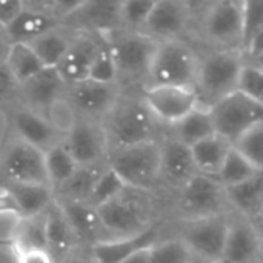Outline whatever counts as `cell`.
<instances>
[{
    "label": "cell",
    "instance_id": "6da1fadb",
    "mask_svg": "<svg viewBox=\"0 0 263 263\" xmlns=\"http://www.w3.org/2000/svg\"><path fill=\"white\" fill-rule=\"evenodd\" d=\"M108 148L119 149L149 140H156L157 120L148 109L142 94H119L112 108L102 119Z\"/></svg>",
    "mask_w": 263,
    "mask_h": 263
},
{
    "label": "cell",
    "instance_id": "7a4b0ae2",
    "mask_svg": "<svg viewBox=\"0 0 263 263\" xmlns=\"http://www.w3.org/2000/svg\"><path fill=\"white\" fill-rule=\"evenodd\" d=\"M243 52L237 48H222L199 60L194 91L199 106L211 108L217 100L236 91Z\"/></svg>",
    "mask_w": 263,
    "mask_h": 263
},
{
    "label": "cell",
    "instance_id": "3957f363",
    "mask_svg": "<svg viewBox=\"0 0 263 263\" xmlns=\"http://www.w3.org/2000/svg\"><path fill=\"white\" fill-rule=\"evenodd\" d=\"M199 59L193 48L180 39H168L157 43L151 60L146 83L194 86Z\"/></svg>",
    "mask_w": 263,
    "mask_h": 263
},
{
    "label": "cell",
    "instance_id": "277c9868",
    "mask_svg": "<svg viewBox=\"0 0 263 263\" xmlns=\"http://www.w3.org/2000/svg\"><path fill=\"white\" fill-rule=\"evenodd\" d=\"M157 40L142 31H117L108 43L117 68V82L146 83L153 55L157 48Z\"/></svg>",
    "mask_w": 263,
    "mask_h": 263
},
{
    "label": "cell",
    "instance_id": "5b68a950",
    "mask_svg": "<svg viewBox=\"0 0 263 263\" xmlns=\"http://www.w3.org/2000/svg\"><path fill=\"white\" fill-rule=\"evenodd\" d=\"M108 166L117 173L128 188H149L160 176V143L149 140L112 149Z\"/></svg>",
    "mask_w": 263,
    "mask_h": 263
},
{
    "label": "cell",
    "instance_id": "8992f818",
    "mask_svg": "<svg viewBox=\"0 0 263 263\" xmlns=\"http://www.w3.org/2000/svg\"><path fill=\"white\" fill-rule=\"evenodd\" d=\"M216 134L230 143L251 126L263 122V103L239 91L217 100L210 108Z\"/></svg>",
    "mask_w": 263,
    "mask_h": 263
},
{
    "label": "cell",
    "instance_id": "52a82bcc",
    "mask_svg": "<svg viewBox=\"0 0 263 263\" xmlns=\"http://www.w3.org/2000/svg\"><path fill=\"white\" fill-rule=\"evenodd\" d=\"M2 182L49 185L45 168V153L14 136L0 156V183Z\"/></svg>",
    "mask_w": 263,
    "mask_h": 263
},
{
    "label": "cell",
    "instance_id": "ba28073f",
    "mask_svg": "<svg viewBox=\"0 0 263 263\" xmlns=\"http://www.w3.org/2000/svg\"><path fill=\"white\" fill-rule=\"evenodd\" d=\"M119 83H100L83 79L66 86L65 99L74 117L102 120L119 97Z\"/></svg>",
    "mask_w": 263,
    "mask_h": 263
},
{
    "label": "cell",
    "instance_id": "9c48e42d",
    "mask_svg": "<svg viewBox=\"0 0 263 263\" xmlns=\"http://www.w3.org/2000/svg\"><path fill=\"white\" fill-rule=\"evenodd\" d=\"M140 94L156 120L166 125H174L196 106H199V100L193 86L149 85L143 86Z\"/></svg>",
    "mask_w": 263,
    "mask_h": 263
},
{
    "label": "cell",
    "instance_id": "30bf717a",
    "mask_svg": "<svg viewBox=\"0 0 263 263\" xmlns=\"http://www.w3.org/2000/svg\"><path fill=\"white\" fill-rule=\"evenodd\" d=\"M66 86L68 85L60 77L55 68L45 66L29 80L18 85L17 99H20L18 103L51 120L52 111L55 109L59 102L65 99Z\"/></svg>",
    "mask_w": 263,
    "mask_h": 263
},
{
    "label": "cell",
    "instance_id": "8fae6325",
    "mask_svg": "<svg viewBox=\"0 0 263 263\" xmlns=\"http://www.w3.org/2000/svg\"><path fill=\"white\" fill-rule=\"evenodd\" d=\"M230 223L219 214L202 216L185 227L182 240L196 257L220 262Z\"/></svg>",
    "mask_w": 263,
    "mask_h": 263
},
{
    "label": "cell",
    "instance_id": "7c38bea8",
    "mask_svg": "<svg viewBox=\"0 0 263 263\" xmlns=\"http://www.w3.org/2000/svg\"><path fill=\"white\" fill-rule=\"evenodd\" d=\"M120 3L122 0H85L62 22L79 32L91 35L116 34L122 31Z\"/></svg>",
    "mask_w": 263,
    "mask_h": 263
},
{
    "label": "cell",
    "instance_id": "4fadbf2b",
    "mask_svg": "<svg viewBox=\"0 0 263 263\" xmlns=\"http://www.w3.org/2000/svg\"><path fill=\"white\" fill-rule=\"evenodd\" d=\"M63 143L79 166L100 163L108 149L105 131L99 120L80 117H74L65 133Z\"/></svg>",
    "mask_w": 263,
    "mask_h": 263
},
{
    "label": "cell",
    "instance_id": "5bb4252c",
    "mask_svg": "<svg viewBox=\"0 0 263 263\" xmlns=\"http://www.w3.org/2000/svg\"><path fill=\"white\" fill-rule=\"evenodd\" d=\"M8 122L15 137L34 145L43 153L65 139V131L54 122L22 103H17L9 109Z\"/></svg>",
    "mask_w": 263,
    "mask_h": 263
},
{
    "label": "cell",
    "instance_id": "9a60e30c",
    "mask_svg": "<svg viewBox=\"0 0 263 263\" xmlns=\"http://www.w3.org/2000/svg\"><path fill=\"white\" fill-rule=\"evenodd\" d=\"M205 35L223 48L240 49L242 6L240 0H214L203 18Z\"/></svg>",
    "mask_w": 263,
    "mask_h": 263
},
{
    "label": "cell",
    "instance_id": "2e32d148",
    "mask_svg": "<svg viewBox=\"0 0 263 263\" xmlns=\"http://www.w3.org/2000/svg\"><path fill=\"white\" fill-rule=\"evenodd\" d=\"M96 210L105 230L109 233L129 236L146 228V216L142 205L137 200L125 196V191L106 203H102Z\"/></svg>",
    "mask_w": 263,
    "mask_h": 263
},
{
    "label": "cell",
    "instance_id": "e0dca14e",
    "mask_svg": "<svg viewBox=\"0 0 263 263\" xmlns=\"http://www.w3.org/2000/svg\"><path fill=\"white\" fill-rule=\"evenodd\" d=\"M223 197L225 190L220 182L202 173H196L182 185V206L186 213L197 217L217 214Z\"/></svg>",
    "mask_w": 263,
    "mask_h": 263
},
{
    "label": "cell",
    "instance_id": "ac0fdd59",
    "mask_svg": "<svg viewBox=\"0 0 263 263\" xmlns=\"http://www.w3.org/2000/svg\"><path fill=\"white\" fill-rule=\"evenodd\" d=\"M100 46L102 43L91 34L80 32L71 39L68 49L55 66L66 85H72L88 77L89 66Z\"/></svg>",
    "mask_w": 263,
    "mask_h": 263
},
{
    "label": "cell",
    "instance_id": "d6986e66",
    "mask_svg": "<svg viewBox=\"0 0 263 263\" xmlns=\"http://www.w3.org/2000/svg\"><path fill=\"white\" fill-rule=\"evenodd\" d=\"M186 26V9L179 0H156L142 32L157 42L179 39Z\"/></svg>",
    "mask_w": 263,
    "mask_h": 263
},
{
    "label": "cell",
    "instance_id": "ffe728a7",
    "mask_svg": "<svg viewBox=\"0 0 263 263\" xmlns=\"http://www.w3.org/2000/svg\"><path fill=\"white\" fill-rule=\"evenodd\" d=\"M157 237L159 228L154 225L117 240H100L91 245L92 259L96 263H122L131 254L153 247L157 242Z\"/></svg>",
    "mask_w": 263,
    "mask_h": 263
},
{
    "label": "cell",
    "instance_id": "44dd1931",
    "mask_svg": "<svg viewBox=\"0 0 263 263\" xmlns=\"http://www.w3.org/2000/svg\"><path fill=\"white\" fill-rule=\"evenodd\" d=\"M60 20L49 11L23 8L6 26L2 28L3 35L11 43H29L42 34L57 28Z\"/></svg>",
    "mask_w": 263,
    "mask_h": 263
},
{
    "label": "cell",
    "instance_id": "7402d4cb",
    "mask_svg": "<svg viewBox=\"0 0 263 263\" xmlns=\"http://www.w3.org/2000/svg\"><path fill=\"white\" fill-rule=\"evenodd\" d=\"M197 173L191 148L171 137L160 143V174L176 185H183Z\"/></svg>",
    "mask_w": 263,
    "mask_h": 263
},
{
    "label": "cell",
    "instance_id": "603a6c76",
    "mask_svg": "<svg viewBox=\"0 0 263 263\" xmlns=\"http://www.w3.org/2000/svg\"><path fill=\"white\" fill-rule=\"evenodd\" d=\"M3 190L15 206L17 217L43 213L54 200L49 185L23 183V182H2Z\"/></svg>",
    "mask_w": 263,
    "mask_h": 263
},
{
    "label": "cell",
    "instance_id": "cb8c5ba5",
    "mask_svg": "<svg viewBox=\"0 0 263 263\" xmlns=\"http://www.w3.org/2000/svg\"><path fill=\"white\" fill-rule=\"evenodd\" d=\"M260 253V240L251 223H233L228 228L223 253V263H254Z\"/></svg>",
    "mask_w": 263,
    "mask_h": 263
},
{
    "label": "cell",
    "instance_id": "d4e9b609",
    "mask_svg": "<svg viewBox=\"0 0 263 263\" xmlns=\"http://www.w3.org/2000/svg\"><path fill=\"white\" fill-rule=\"evenodd\" d=\"M60 205L77 240L89 243L102 240V234L106 230L94 206L83 200H65Z\"/></svg>",
    "mask_w": 263,
    "mask_h": 263
},
{
    "label": "cell",
    "instance_id": "484cf974",
    "mask_svg": "<svg viewBox=\"0 0 263 263\" xmlns=\"http://www.w3.org/2000/svg\"><path fill=\"white\" fill-rule=\"evenodd\" d=\"M45 233H46V250L57 259L65 257L74 242L77 240L59 202L52 200L45 210Z\"/></svg>",
    "mask_w": 263,
    "mask_h": 263
},
{
    "label": "cell",
    "instance_id": "4316f807",
    "mask_svg": "<svg viewBox=\"0 0 263 263\" xmlns=\"http://www.w3.org/2000/svg\"><path fill=\"white\" fill-rule=\"evenodd\" d=\"M9 242L11 250L15 253L28 250H46L45 211L32 216L17 217V223L12 230Z\"/></svg>",
    "mask_w": 263,
    "mask_h": 263
},
{
    "label": "cell",
    "instance_id": "83f0119b",
    "mask_svg": "<svg viewBox=\"0 0 263 263\" xmlns=\"http://www.w3.org/2000/svg\"><path fill=\"white\" fill-rule=\"evenodd\" d=\"M190 148H191V154H193L197 173L216 177L227 153L231 148V143L227 139H223L222 136L213 134V136L194 143Z\"/></svg>",
    "mask_w": 263,
    "mask_h": 263
},
{
    "label": "cell",
    "instance_id": "f1b7e54d",
    "mask_svg": "<svg viewBox=\"0 0 263 263\" xmlns=\"http://www.w3.org/2000/svg\"><path fill=\"white\" fill-rule=\"evenodd\" d=\"M171 126L174 128V139L188 146H193L194 143L216 134L211 112L208 108L202 106H196L191 112Z\"/></svg>",
    "mask_w": 263,
    "mask_h": 263
},
{
    "label": "cell",
    "instance_id": "f546056e",
    "mask_svg": "<svg viewBox=\"0 0 263 263\" xmlns=\"http://www.w3.org/2000/svg\"><path fill=\"white\" fill-rule=\"evenodd\" d=\"M225 197L240 213L248 216H257L262 210L263 202V177L262 173L242 180L239 183L223 186Z\"/></svg>",
    "mask_w": 263,
    "mask_h": 263
},
{
    "label": "cell",
    "instance_id": "4dcf8cb0",
    "mask_svg": "<svg viewBox=\"0 0 263 263\" xmlns=\"http://www.w3.org/2000/svg\"><path fill=\"white\" fill-rule=\"evenodd\" d=\"M6 66L17 80L18 85L29 80L32 76L40 72L45 65L31 48L29 43H11V49L6 59Z\"/></svg>",
    "mask_w": 263,
    "mask_h": 263
},
{
    "label": "cell",
    "instance_id": "1f68e13d",
    "mask_svg": "<svg viewBox=\"0 0 263 263\" xmlns=\"http://www.w3.org/2000/svg\"><path fill=\"white\" fill-rule=\"evenodd\" d=\"M77 163L66 149L63 140L45 151V168L49 186L60 188L77 170Z\"/></svg>",
    "mask_w": 263,
    "mask_h": 263
},
{
    "label": "cell",
    "instance_id": "d6a6232c",
    "mask_svg": "<svg viewBox=\"0 0 263 263\" xmlns=\"http://www.w3.org/2000/svg\"><path fill=\"white\" fill-rule=\"evenodd\" d=\"M71 39L72 37H69L60 26H57L42 34L40 37L34 39L32 42H29V45L45 66L55 68L60 59L63 57L65 51L68 49Z\"/></svg>",
    "mask_w": 263,
    "mask_h": 263
},
{
    "label": "cell",
    "instance_id": "836d02e7",
    "mask_svg": "<svg viewBox=\"0 0 263 263\" xmlns=\"http://www.w3.org/2000/svg\"><path fill=\"white\" fill-rule=\"evenodd\" d=\"M259 173H262V170L254 166L250 160H247L243 156H240L231 146L222 162V166H220L216 179L220 182L222 186H230V185L239 183L242 180H247Z\"/></svg>",
    "mask_w": 263,
    "mask_h": 263
},
{
    "label": "cell",
    "instance_id": "e575fe53",
    "mask_svg": "<svg viewBox=\"0 0 263 263\" xmlns=\"http://www.w3.org/2000/svg\"><path fill=\"white\" fill-rule=\"evenodd\" d=\"M105 168L100 166V163L86 165V166H77L74 174L59 188L65 197V200H86L88 194L100 176V173Z\"/></svg>",
    "mask_w": 263,
    "mask_h": 263
},
{
    "label": "cell",
    "instance_id": "d590c367",
    "mask_svg": "<svg viewBox=\"0 0 263 263\" xmlns=\"http://www.w3.org/2000/svg\"><path fill=\"white\" fill-rule=\"evenodd\" d=\"M125 190H128L125 182L117 176V173L114 170L106 166L100 173L97 180L94 182V185H92V188H91V191L88 194V199L85 202L89 203L91 206L97 208L102 203H106L108 200L117 197Z\"/></svg>",
    "mask_w": 263,
    "mask_h": 263
},
{
    "label": "cell",
    "instance_id": "8d00e7d4",
    "mask_svg": "<svg viewBox=\"0 0 263 263\" xmlns=\"http://www.w3.org/2000/svg\"><path fill=\"white\" fill-rule=\"evenodd\" d=\"M231 146L259 170L263 168V122L242 133Z\"/></svg>",
    "mask_w": 263,
    "mask_h": 263
},
{
    "label": "cell",
    "instance_id": "74e56055",
    "mask_svg": "<svg viewBox=\"0 0 263 263\" xmlns=\"http://www.w3.org/2000/svg\"><path fill=\"white\" fill-rule=\"evenodd\" d=\"M242 6V42L243 51L256 37L263 34V0H240Z\"/></svg>",
    "mask_w": 263,
    "mask_h": 263
},
{
    "label": "cell",
    "instance_id": "f35d334b",
    "mask_svg": "<svg viewBox=\"0 0 263 263\" xmlns=\"http://www.w3.org/2000/svg\"><path fill=\"white\" fill-rule=\"evenodd\" d=\"M148 251L151 263H197L183 240L156 242Z\"/></svg>",
    "mask_w": 263,
    "mask_h": 263
},
{
    "label": "cell",
    "instance_id": "ab89813d",
    "mask_svg": "<svg viewBox=\"0 0 263 263\" xmlns=\"http://www.w3.org/2000/svg\"><path fill=\"white\" fill-rule=\"evenodd\" d=\"M156 0H122L120 22L123 31H140Z\"/></svg>",
    "mask_w": 263,
    "mask_h": 263
},
{
    "label": "cell",
    "instance_id": "60d3db41",
    "mask_svg": "<svg viewBox=\"0 0 263 263\" xmlns=\"http://www.w3.org/2000/svg\"><path fill=\"white\" fill-rule=\"evenodd\" d=\"M236 91L262 102L263 96V71L260 63L254 62H245L240 66L239 76H237V83H236Z\"/></svg>",
    "mask_w": 263,
    "mask_h": 263
},
{
    "label": "cell",
    "instance_id": "b9f144b4",
    "mask_svg": "<svg viewBox=\"0 0 263 263\" xmlns=\"http://www.w3.org/2000/svg\"><path fill=\"white\" fill-rule=\"evenodd\" d=\"M89 80L94 82H100V83H119L117 82V68L112 59V54L109 51L108 43L99 48L89 71H88V77Z\"/></svg>",
    "mask_w": 263,
    "mask_h": 263
},
{
    "label": "cell",
    "instance_id": "7bdbcfd3",
    "mask_svg": "<svg viewBox=\"0 0 263 263\" xmlns=\"http://www.w3.org/2000/svg\"><path fill=\"white\" fill-rule=\"evenodd\" d=\"M18 83L8 69L6 63L0 65V105H8L14 99H17Z\"/></svg>",
    "mask_w": 263,
    "mask_h": 263
},
{
    "label": "cell",
    "instance_id": "ee69618b",
    "mask_svg": "<svg viewBox=\"0 0 263 263\" xmlns=\"http://www.w3.org/2000/svg\"><path fill=\"white\" fill-rule=\"evenodd\" d=\"M22 9V0H0V28L6 26Z\"/></svg>",
    "mask_w": 263,
    "mask_h": 263
},
{
    "label": "cell",
    "instance_id": "f6af8a7d",
    "mask_svg": "<svg viewBox=\"0 0 263 263\" xmlns=\"http://www.w3.org/2000/svg\"><path fill=\"white\" fill-rule=\"evenodd\" d=\"M17 263H54L52 256L46 250H28L15 253Z\"/></svg>",
    "mask_w": 263,
    "mask_h": 263
},
{
    "label": "cell",
    "instance_id": "bcb514c9",
    "mask_svg": "<svg viewBox=\"0 0 263 263\" xmlns=\"http://www.w3.org/2000/svg\"><path fill=\"white\" fill-rule=\"evenodd\" d=\"M85 0H52V14L62 22L66 15L76 11Z\"/></svg>",
    "mask_w": 263,
    "mask_h": 263
},
{
    "label": "cell",
    "instance_id": "7dc6e473",
    "mask_svg": "<svg viewBox=\"0 0 263 263\" xmlns=\"http://www.w3.org/2000/svg\"><path fill=\"white\" fill-rule=\"evenodd\" d=\"M23 8L52 12V0H22Z\"/></svg>",
    "mask_w": 263,
    "mask_h": 263
},
{
    "label": "cell",
    "instance_id": "c3c4849f",
    "mask_svg": "<svg viewBox=\"0 0 263 263\" xmlns=\"http://www.w3.org/2000/svg\"><path fill=\"white\" fill-rule=\"evenodd\" d=\"M149 248L146 250H140L134 254H131L129 257H126L122 263H151L149 262Z\"/></svg>",
    "mask_w": 263,
    "mask_h": 263
},
{
    "label": "cell",
    "instance_id": "681fc988",
    "mask_svg": "<svg viewBox=\"0 0 263 263\" xmlns=\"http://www.w3.org/2000/svg\"><path fill=\"white\" fill-rule=\"evenodd\" d=\"M9 49H11V42L3 35V32H0V65L6 63Z\"/></svg>",
    "mask_w": 263,
    "mask_h": 263
},
{
    "label": "cell",
    "instance_id": "f907efd6",
    "mask_svg": "<svg viewBox=\"0 0 263 263\" xmlns=\"http://www.w3.org/2000/svg\"><path fill=\"white\" fill-rule=\"evenodd\" d=\"M65 263H96L94 259H72V260H68Z\"/></svg>",
    "mask_w": 263,
    "mask_h": 263
},
{
    "label": "cell",
    "instance_id": "816d5d0a",
    "mask_svg": "<svg viewBox=\"0 0 263 263\" xmlns=\"http://www.w3.org/2000/svg\"><path fill=\"white\" fill-rule=\"evenodd\" d=\"M0 248H11V242H9V239H3V237H0Z\"/></svg>",
    "mask_w": 263,
    "mask_h": 263
}]
</instances>
